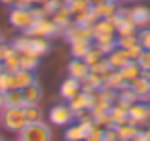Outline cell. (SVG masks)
Returning a JSON list of instances; mask_svg holds the SVG:
<instances>
[{
    "label": "cell",
    "mask_w": 150,
    "mask_h": 141,
    "mask_svg": "<svg viewBox=\"0 0 150 141\" xmlns=\"http://www.w3.org/2000/svg\"><path fill=\"white\" fill-rule=\"evenodd\" d=\"M15 52H30V53H36V56H44V53L50 52V42L48 38H40V36H17L13 42H11Z\"/></svg>",
    "instance_id": "obj_1"
},
{
    "label": "cell",
    "mask_w": 150,
    "mask_h": 141,
    "mask_svg": "<svg viewBox=\"0 0 150 141\" xmlns=\"http://www.w3.org/2000/svg\"><path fill=\"white\" fill-rule=\"evenodd\" d=\"M0 122L11 134H19L23 128L27 126V118L23 107H4L0 111Z\"/></svg>",
    "instance_id": "obj_2"
},
{
    "label": "cell",
    "mask_w": 150,
    "mask_h": 141,
    "mask_svg": "<svg viewBox=\"0 0 150 141\" xmlns=\"http://www.w3.org/2000/svg\"><path fill=\"white\" fill-rule=\"evenodd\" d=\"M17 141H51L53 134L51 128L42 120V122H30L19 132Z\"/></svg>",
    "instance_id": "obj_3"
},
{
    "label": "cell",
    "mask_w": 150,
    "mask_h": 141,
    "mask_svg": "<svg viewBox=\"0 0 150 141\" xmlns=\"http://www.w3.org/2000/svg\"><path fill=\"white\" fill-rule=\"evenodd\" d=\"M8 21H10V25L13 27V29L25 33V31H29L30 25L34 23V17H33V11H30V8L11 6L10 14H8Z\"/></svg>",
    "instance_id": "obj_4"
},
{
    "label": "cell",
    "mask_w": 150,
    "mask_h": 141,
    "mask_svg": "<svg viewBox=\"0 0 150 141\" xmlns=\"http://www.w3.org/2000/svg\"><path fill=\"white\" fill-rule=\"evenodd\" d=\"M59 33H61V29L53 23V19H51V17H44V19H34V23L30 25V29L25 31L23 34H27V36L51 38V36H57Z\"/></svg>",
    "instance_id": "obj_5"
},
{
    "label": "cell",
    "mask_w": 150,
    "mask_h": 141,
    "mask_svg": "<svg viewBox=\"0 0 150 141\" xmlns=\"http://www.w3.org/2000/svg\"><path fill=\"white\" fill-rule=\"evenodd\" d=\"M48 120L53 126H69V124H72L76 120V116H74L72 109L69 107V103H57L50 109Z\"/></svg>",
    "instance_id": "obj_6"
},
{
    "label": "cell",
    "mask_w": 150,
    "mask_h": 141,
    "mask_svg": "<svg viewBox=\"0 0 150 141\" xmlns=\"http://www.w3.org/2000/svg\"><path fill=\"white\" fill-rule=\"evenodd\" d=\"M63 36L67 38L69 44H72V42H84V40L93 42V27H84L80 23L72 21L67 29H63Z\"/></svg>",
    "instance_id": "obj_7"
},
{
    "label": "cell",
    "mask_w": 150,
    "mask_h": 141,
    "mask_svg": "<svg viewBox=\"0 0 150 141\" xmlns=\"http://www.w3.org/2000/svg\"><path fill=\"white\" fill-rule=\"evenodd\" d=\"M129 122H133L135 126H146V124H150L148 103H144V101H135V103L129 107Z\"/></svg>",
    "instance_id": "obj_8"
},
{
    "label": "cell",
    "mask_w": 150,
    "mask_h": 141,
    "mask_svg": "<svg viewBox=\"0 0 150 141\" xmlns=\"http://www.w3.org/2000/svg\"><path fill=\"white\" fill-rule=\"evenodd\" d=\"M93 95H95V93L80 92L78 95H74L70 101H67V103H69V107L72 109L74 116L82 115V113H88V111H91V105H93Z\"/></svg>",
    "instance_id": "obj_9"
},
{
    "label": "cell",
    "mask_w": 150,
    "mask_h": 141,
    "mask_svg": "<svg viewBox=\"0 0 150 141\" xmlns=\"http://www.w3.org/2000/svg\"><path fill=\"white\" fill-rule=\"evenodd\" d=\"M127 14L137 29H143V27L150 25V8L144 6V4H137L133 8H127Z\"/></svg>",
    "instance_id": "obj_10"
},
{
    "label": "cell",
    "mask_w": 150,
    "mask_h": 141,
    "mask_svg": "<svg viewBox=\"0 0 150 141\" xmlns=\"http://www.w3.org/2000/svg\"><path fill=\"white\" fill-rule=\"evenodd\" d=\"M131 57L127 56V52H125L124 48H114L110 53H106V63L110 65V69L112 70H120L122 67H125L127 63H131Z\"/></svg>",
    "instance_id": "obj_11"
},
{
    "label": "cell",
    "mask_w": 150,
    "mask_h": 141,
    "mask_svg": "<svg viewBox=\"0 0 150 141\" xmlns=\"http://www.w3.org/2000/svg\"><path fill=\"white\" fill-rule=\"evenodd\" d=\"M67 8H69L70 15H72V21H78L80 17H84L86 14H89L93 8V4L89 0H65Z\"/></svg>",
    "instance_id": "obj_12"
},
{
    "label": "cell",
    "mask_w": 150,
    "mask_h": 141,
    "mask_svg": "<svg viewBox=\"0 0 150 141\" xmlns=\"http://www.w3.org/2000/svg\"><path fill=\"white\" fill-rule=\"evenodd\" d=\"M80 92H82V82L76 80V78H72V76L65 78V80L61 82V88H59V95H61L65 101H70Z\"/></svg>",
    "instance_id": "obj_13"
},
{
    "label": "cell",
    "mask_w": 150,
    "mask_h": 141,
    "mask_svg": "<svg viewBox=\"0 0 150 141\" xmlns=\"http://www.w3.org/2000/svg\"><path fill=\"white\" fill-rule=\"evenodd\" d=\"M67 73H69V76L76 78V80H86L89 74V65L86 63L84 59H76V57H72L70 59V63L67 65Z\"/></svg>",
    "instance_id": "obj_14"
},
{
    "label": "cell",
    "mask_w": 150,
    "mask_h": 141,
    "mask_svg": "<svg viewBox=\"0 0 150 141\" xmlns=\"http://www.w3.org/2000/svg\"><path fill=\"white\" fill-rule=\"evenodd\" d=\"M118 11V4L110 2V0H99L93 4V14L97 15V19H110L114 17V14Z\"/></svg>",
    "instance_id": "obj_15"
},
{
    "label": "cell",
    "mask_w": 150,
    "mask_h": 141,
    "mask_svg": "<svg viewBox=\"0 0 150 141\" xmlns=\"http://www.w3.org/2000/svg\"><path fill=\"white\" fill-rule=\"evenodd\" d=\"M21 93H23V101H25V105H40L42 97H44L42 86L38 84V82L27 86L25 90H21Z\"/></svg>",
    "instance_id": "obj_16"
},
{
    "label": "cell",
    "mask_w": 150,
    "mask_h": 141,
    "mask_svg": "<svg viewBox=\"0 0 150 141\" xmlns=\"http://www.w3.org/2000/svg\"><path fill=\"white\" fill-rule=\"evenodd\" d=\"M36 82V74L34 70H27V69H19L17 73H13V88L15 90H25L27 86Z\"/></svg>",
    "instance_id": "obj_17"
},
{
    "label": "cell",
    "mask_w": 150,
    "mask_h": 141,
    "mask_svg": "<svg viewBox=\"0 0 150 141\" xmlns=\"http://www.w3.org/2000/svg\"><path fill=\"white\" fill-rule=\"evenodd\" d=\"M129 90H131V92L137 95V99H139V101H146V99H150V92H148V80H146V78L139 76L137 80H133L131 84H129Z\"/></svg>",
    "instance_id": "obj_18"
},
{
    "label": "cell",
    "mask_w": 150,
    "mask_h": 141,
    "mask_svg": "<svg viewBox=\"0 0 150 141\" xmlns=\"http://www.w3.org/2000/svg\"><path fill=\"white\" fill-rule=\"evenodd\" d=\"M51 19H53V23L59 27V29H61V33H63V29H67V27L72 23V15H70L67 4H63V6L59 8V10L55 11L53 15H51Z\"/></svg>",
    "instance_id": "obj_19"
},
{
    "label": "cell",
    "mask_w": 150,
    "mask_h": 141,
    "mask_svg": "<svg viewBox=\"0 0 150 141\" xmlns=\"http://www.w3.org/2000/svg\"><path fill=\"white\" fill-rule=\"evenodd\" d=\"M141 73H143V70H141V67L137 65V61H131V63H127L125 67L120 69V74H122V78H124V82L127 86L131 84L133 80H137V78L141 76Z\"/></svg>",
    "instance_id": "obj_20"
},
{
    "label": "cell",
    "mask_w": 150,
    "mask_h": 141,
    "mask_svg": "<svg viewBox=\"0 0 150 141\" xmlns=\"http://www.w3.org/2000/svg\"><path fill=\"white\" fill-rule=\"evenodd\" d=\"M19 56V67L27 69V70H34L40 63V56L36 53H30V52H17Z\"/></svg>",
    "instance_id": "obj_21"
},
{
    "label": "cell",
    "mask_w": 150,
    "mask_h": 141,
    "mask_svg": "<svg viewBox=\"0 0 150 141\" xmlns=\"http://www.w3.org/2000/svg\"><path fill=\"white\" fill-rule=\"evenodd\" d=\"M105 59H106V53L103 52V50H101L97 44H91V48H89L88 53L84 56V61L89 65V69H91L93 65H97V63H101V61H105Z\"/></svg>",
    "instance_id": "obj_22"
},
{
    "label": "cell",
    "mask_w": 150,
    "mask_h": 141,
    "mask_svg": "<svg viewBox=\"0 0 150 141\" xmlns=\"http://www.w3.org/2000/svg\"><path fill=\"white\" fill-rule=\"evenodd\" d=\"M25 101H23V93L21 90H10V92L4 93V107H23Z\"/></svg>",
    "instance_id": "obj_23"
},
{
    "label": "cell",
    "mask_w": 150,
    "mask_h": 141,
    "mask_svg": "<svg viewBox=\"0 0 150 141\" xmlns=\"http://www.w3.org/2000/svg\"><path fill=\"white\" fill-rule=\"evenodd\" d=\"M23 113H25L27 124L30 122H42L44 120V113L38 105H23Z\"/></svg>",
    "instance_id": "obj_24"
},
{
    "label": "cell",
    "mask_w": 150,
    "mask_h": 141,
    "mask_svg": "<svg viewBox=\"0 0 150 141\" xmlns=\"http://www.w3.org/2000/svg\"><path fill=\"white\" fill-rule=\"evenodd\" d=\"M65 139L67 141H84L86 139V132L80 124H69L65 130Z\"/></svg>",
    "instance_id": "obj_25"
},
{
    "label": "cell",
    "mask_w": 150,
    "mask_h": 141,
    "mask_svg": "<svg viewBox=\"0 0 150 141\" xmlns=\"http://www.w3.org/2000/svg\"><path fill=\"white\" fill-rule=\"evenodd\" d=\"M103 86H106V88H112V90H116V92H120V90L127 88V84L124 82V78H122L120 70H112V73L108 74V78L105 80V84H103Z\"/></svg>",
    "instance_id": "obj_26"
},
{
    "label": "cell",
    "mask_w": 150,
    "mask_h": 141,
    "mask_svg": "<svg viewBox=\"0 0 150 141\" xmlns=\"http://www.w3.org/2000/svg\"><path fill=\"white\" fill-rule=\"evenodd\" d=\"M139 134V126H135L133 122H125L122 126H118V135L120 139H125V141H133V137Z\"/></svg>",
    "instance_id": "obj_27"
},
{
    "label": "cell",
    "mask_w": 150,
    "mask_h": 141,
    "mask_svg": "<svg viewBox=\"0 0 150 141\" xmlns=\"http://www.w3.org/2000/svg\"><path fill=\"white\" fill-rule=\"evenodd\" d=\"M93 42L89 40H84V42H72L70 44V53H72V57H76V59H84V56L88 53V50L91 48Z\"/></svg>",
    "instance_id": "obj_28"
},
{
    "label": "cell",
    "mask_w": 150,
    "mask_h": 141,
    "mask_svg": "<svg viewBox=\"0 0 150 141\" xmlns=\"http://www.w3.org/2000/svg\"><path fill=\"white\" fill-rule=\"evenodd\" d=\"M2 67H4V70H6V73H17L19 69V56H17V52H13L11 53L10 57H8V59H4V63H2Z\"/></svg>",
    "instance_id": "obj_29"
},
{
    "label": "cell",
    "mask_w": 150,
    "mask_h": 141,
    "mask_svg": "<svg viewBox=\"0 0 150 141\" xmlns=\"http://www.w3.org/2000/svg\"><path fill=\"white\" fill-rule=\"evenodd\" d=\"M10 90H13V74L2 70L0 73V93H6Z\"/></svg>",
    "instance_id": "obj_30"
},
{
    "label": "cell",
    "mask_w": 150,
    "mask_h": 141,
    "mask_svg": "<svg viewBox=\"0 0 150 141\" xmlns=\"http://www.w3.org/2000/svg\"><path fill=\"white\" fill-rule=\"evenodd\" d=\"M137 40L143 50H150V27H143L137 31Z\"/></svg>",
    "instance_id": "obj_31"
},
{
    "label": "cell",
    "mask_w": 150,
    "mask_h": 141,
    "mask_svg": "<svg viewBox=\"0 0 150 141\" xmlns=\"http://www.w3.org/2000/svg\"><path fill=\"white\" fill-rule=\"evenodd\" d=\"M139 44L137 40V34H127V36H118V48H124V50H129L131 46Z\"/></svg>",
    "instance_id": "obj_32"
},
{
    "label": "cell",
    "mask_w": 150,
    "mask_h": 141,
    "mask_svg": "<svg viewBox=\"0 0 150 141\" xmlns=\"http://www.w3.org/2000/svg\"><path fill=\"white\" fill-rule=\"evenodd\" d=\"M63 4H65V0H48V2H46L42 8H44V10H46V14H48L50 17H51V15H53L55 11H57L59 8L63 6Z\"/></svg>",
    "instance_id": "obj_33"
},
{
    "label": "cell",
    "mask_w": 150,
    "mask_h": 141,
    "mask_svg": "<svg viewBox=\"0 0 150 141\" xmlns=\"http://www.w3.org/2000/svg\"><path fill=\"white\" fill-rule=\"evenodd\" d=\"M118 139H120V135H118V128L116 126L105 128V132H103V141H118Z\"/></svg>",
    "instance_id": "obj_34"
},
{
    "label": "cell",
    "mask_w": 150,
    "mask_h": 141,
    "mask_svg": "<svg viewBox=\"0 0 150 141\" xmlns=\"http://www.w3.org/2000/svg\"><path fill=\"white\" fill-rule=\"evenodd\" d=\"M13 52H15V50H13V46H11V44L2 42V44H0V63H4V59H8Z\"/></svg>",
    "instance_id": "obj_35"
},
{
    "label": "cell",
    "mask_w": 150,
    "mask_h": 141,
    "mask_svg": "<svg viewBox=\"0 0 150 141\" xmlns=\"http://www.w3.org/2000/svg\"><path fill=\"white\" fill-rule=\"evenodd\" d=\"M133 141H150V126L146 130H139V134L133 137Z\"/></svg>",
    "instance_id": "obj_36"
},
{
    "label": "cell",
    "mask_w": 150,
    "mask_h": 141,
    "mask_svg": "<svg viewBox=\"0 0 150 141\" xmlns=\"http://www.w3.org/2000/svg\"><path fill=\"white\" fill-rule=\"evenodd\" d=\"M15 6H19V8H33L34 6V0H17Z\"/></svg>",
    "instance_id": "obj_37"
},
{
    "label": "cell",
    "mask_w": 150,
    "mask_h": 141,
    "mask_svg": "<svg viewBox=\"0 0 150 141\" xmlns=\"http://www.w3.org/2000/svg\"><path fill=\"white\" fill-rule=\"evenodd\" d=\"M0 2H2L4 6H15V2H17V0H0Z\"/></svg>",
    "instance_id": "obj_38"
},
{
    "label": "cell",
    "mask_w": 150,
    "mask_h": 141,
    "mask_svg": "<svg viewBox=\"0 0 150 141\" xmlns=\"http://www.w3.org/2000/svg\"><path fill=\"white\" fill-rule=\"evenodd\" d=\"M48 0H34V6H44Z\"/></svg>",
    "instance_id": "obj_39"
},
{
    "label": "cell",
    "mask_w": 150,
    "mask_h": 141,
    "mask_svg": "<svg viewBox=\"0 0 150 141\" xmlns=\"http://www.w3.org/2000/svg\"><path fill=\"white\" fill-rule=\"evenodd\" d=\"M4 109V93H0V111Z\"/></svg>",
    "instance_id": "obj_40"
},
{
    "label": "cell",
    "mask_w": 150,
    "mask_h": 141,
    "mask_svg": "<svg viewBox=\"0 0 150 141\" xmlns=\"http://www.w3.org/2000/svg\"><path fill=\"white\" fill-rule=\"evenodd\" d=\"M110 2H114V4H118V2H124V0H110Z\"/></svg>",
    "instance_id": "obj_41"
},
{
    "label": "cell",
    "mask_w": 150,
    "mask_h": 141,
    "mask_svg": "<svg viewBox=\"0 0 150 141\" xmlns=\"http://www.w3.org/2000/svg\"><path fill=\"white\" fill-rule=\"evenodd\" d=\"M2 42H4V36H2V33H0V44H2Z\"/></svg>",
    "instance_id": "obj_42"
},
{
    "label": "cell",
    "mask_w": 150,
    "mask_h": 141,
    "mask_svg": "<svg viewBox=\"0 0 150 141\" xmlns=\"http://www.w3.org/2000/svg\"><path fill=\"white\" fill-rule=\"evenodd\" d=\"M89 2H91V4H95V2H99V0H89Z\"/></svg>",
    "instance_id": "obj_43"
},
{
    "label": "cell",
    "mask_w": 150,
    "mask_h": 141,
    "mask_svg": "<svg viewBox=\"0 0 150 141\" xmlns=\"http://www.w3.org/2000/svg\"><path fill=\"white\" fill-rule=\"evenodd\" d=\"M2 70H4V67H2V63H0V73H2Z\"/></svg>",
    "instance_id": "obj_44"
},
{
    "label": "cell",
    "mask_w": 150,
    "mask_h": 141,
    "mask_svg": "<svg viewBox=\"0 0 150 141\" xmlns=\"http://www.w3.org/2000/svg\"><path fill=\"white\" fill-rule=\"evenodd\" d=\"M148 92H150V78H148Z\"/></svg>",
    "instance_id": "obj_45"
},
{
    "label": "cell",
    "mask_w": 150,
    "mask_h": 141,
    "mask_svg": "<svg viewBox=\"0 0 150 141\" xmlns=\"http://www.w3.org/2000/svg\"><path fill=\"white\" fill-rule=\"evenodd\" d=\"M0 141H4V139H2V135H0Z\"/></svg>",
    "instance_id": "obj_46"
},
{
    "label": "cell",
    "mask_w": 150,
    "mask_h": 141,
    "mask_svg": "<svg viewBox=\"0 0 150 141\" xmlns=\"http://www.w3.org/2000/svg\"><path fill=\"white\" fill-rule=\"evenodd\" d=\"M133 2H139V0H133Z\"/></svg>",
    "instance_id": "obj_47"
},
{
    "label": "cell",
    "mask_w": 150,
    "mask_h": 141,
    "mask_svg": "<svg viewBox=\"0 0 150 141\" xmlns=\"http://www.w3.org/2000/svg\"><path fill=\"white\" fill-rule=\"evenodd\" d=\"M148 109H150V103H148Z\"/></svg>",
    "instance_id": "obj_48"
},
{
    "label": "cell",
    "mask_w": 150,
    "mask_h": 141,
    "mask_svg": "<svg viewBox=\"0 0 150 141\" xmlns=\"http://www.w3.org/2000/svg\"><path fill=\"white\" fill-rule=\"evenodd\" d=\"M0 126H2V122H0Z\"/></svg>",
    "instance_id": "obj_49"
}]
</instances>
